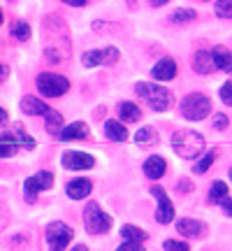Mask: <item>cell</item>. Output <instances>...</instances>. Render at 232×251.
<instances>
[{"mask_svg": "<svg viewBox=\"0 0 232 251\" xmlns=\"http://www.w3.org/2000/svg\"><path fill=\"white\" fill-rule=\"evenodd\" d=\"M12 35L17 37L19 42H28V37H30V26H28L26 21H17V24L12 26Z\"/></svg>", "mask_w": 232, "mask_h": 251, "instance_id": "4316f807", "label": "cell"}, {"mask_svg": "<svg viewBox=\"0 0 232 251\" xmlns=\"http://www.w3.org/2000/svg\"><path fill=\"white\" fill-rule=\"evenodd\" d=\"M214 9L221 19H232V0H216Z\"/></svg>", "mask_w": 232, "mask_h": 251, "instance_id": "83f0119b", "label": "cell"}, {"mask_svg": "<svg viewBox=\"0 0 232 251\" xmlns=\"http://www.w3.org/2000/svg\"><path fill=\"white\" fill-rule=\"evenodd\" d=\"M177 63L172 61V58H162V61H158V65H153V79H158V81H167L172 79V77H177Z\"/></svg>", "mask_w": 232, "mask_h": 251, "instance_id": "5bb4252c", "label": "cell"}, {"mask_svg": "<svg viewBox=\"0 0 232 251\" xmlns=\"http://www.w3.org/2000/svg\"><path fill=\"white\" fill-rule=\"evenodd\" d=\"M172 149L186 158V161H193L200 153L205 151V137L200 133H193V130H179L172 137Z\"/></svg>", "mask_w": 232, "mask_h": 251, "instance_id": "6da1fadb", "label": "cell"}, {"mask_svg": "<svg viewBox=\"0 0 232 251\" xmlns=\"http://www.w3.org/2000/svg\"><path fill=\"white\" fill-rule=\"evenodd\" d=\"M51 184H54V175H51V172H37L35 177L26 179V184H23L26 200H28V202H33V200H35V196H37V191L51 188Z\"/></svg>", "mask_w": 232, "mask_h": 251, "instance_id": "9c48e42d", "label": "cell"}, {"mask_svg": "<svg viewBox=\"0 0 232 251\" xmlns=\"http://www.w3.org/2000/svg\"><path fill=\"white\" fill-rule=\"evenodd\" d=\"M46 130L51 135H61L63 133V117L54 109L46 112Z\"/></svg>", "mask_w": 232, "mask_h": 251, "instance_id": "d4e9b609", "label": "cell"}, {"mask_svg": "<svg viewBox=\"0 0 232 251\" xmlns=\"http://www.w3.org/2000/svg\"><path fill=\"white\" fill-rule=\"evenodd\" d=\"M209 200L218 205V202H225L228 200V184L225 181H214L211 188H209Z\"/></svg>", "mask_w": 232, "mask_h": 251, "instance_id": "cb8c5ba5", "label": "cell"}, {"mask_svg": "<svg viewBox=\"0 0 232 251\" xmlns=\"http://www.w3.org/2000/svg\"><path fill=\"white\" fill-rule=\"evenodd\" d=\"M84 226H86V230L91 235L107 233L109 228H112V216L105 214L98 202H89L86 209H84Z\"/></svg>", "mask_w": 232, "mask_h": 251, "instance_id": "277c9868", "label": "cell"}, {"mask_svg": "<svg viewBox=\"0 0 232 251\" xmlns=\"http://www.w3.org/2000/svg\"><path fill=\"white\" fill-rule=\"evenodd\" d=\"M209 112H211V102L202 93H190L181 100V114L188 121H202L209 117Z\"/></svg>", "mask_w": 232, "mask_h": 251, "instance_id": "3957f363", "label": "cell"}, {"mask_svg": "<svg viewBox=\"0 0 232 251\" xmlns=\"http://www.w3.org/2000/svg\"><path fill=\"white\" fill-rule=\"evenodd\" d=\"M68 89H70V81L61 77V75H56V72H42L37 77V91L46 98H58Z\"/></svg>", "mask_w": 232, "mask_h": 251, "instance_id": "5b68a950", "label": "cell"}, {"mask_svg": "<svg viewBox=\"0 0 232 251\" xmlns=\"http://www.w3.org/2000/svg\"><path fill=\"white\" fill-rule=\"evenodd\" d=\"M118 117L125 119V121H139L142 119V112L135 102H121L118 105Z\"/></svg>", "mask_w": 232, "mask_h": 251, "instance_id": "603a6c76", "label": "cell"}, {"mask_svg": "<svg viewBox=\"0 0 232 251\" xmlns=\"http://www.w3.org/2000/svg\"><path fill=\"white\" fill-rule=\"evenodd\" d=\"M228 124H230V121H228V117H225V114H216V117H214V128H216V130H225V128H228Z\"/></svg>", "mask_w": 232, "mask_h": 251, "instance_id": "d6a6232c", "label": "cell"}, {"mask_svg": "<svg viewBox=\"0 0 232 251\" xmlns=\"http://www.w3.org/2000/svg\"><path fill=\"white\" fill-rule=\"evenodd\" d=\"M93 165H95V161H93L91 153H84V151L63 153V168H68V170H89Z\"/></svg>", "mask_w": 232, "mask_h": 251, "instance_id": "8fae6325", "label": "cell"}, {"mask_svg": "<svg viewBox=\"0 0 232 251\" xmlns=\"http://www.w3.org/2000/svg\"><path fill=\"white\" fill-rule=\"evenodd\" d=\"M14 135H17L21 149H28V151H30V149H35V140H33V137L23 130V126H14Z\"/></svg>", "mask_w": 232, "mask_h": 251, "instance_id": "484cf974", "label": "cell"}, {"mask_svg": "<svg viewBox=\"0 0 232 251\" xmlns=\"http://www.w3.org/2000/svg\"><path fill=\"white\" fill-rule=\"evenodd\" d=\"M72 228L65 226L63 221H54V224L46 226V244L51 249H65L72 242Z\"/></svg>", "mask_w": 232, "mask_h": 251, "instance_id": "8992f818", "label": "cell"}, {"mask_svg": "<svg viewBox=\"0 0 232 251\" xmlns=\"http://www.w3.org/2000/svg\"><path fill=\"white\" fill-rule=\"evenodd\" d=\"M63 2H68V5H72V7H84L89 0H63Z\"/></svg>", "mask_w": 232, "mask_h": 251, "instance_id": "836d02e7", "label": "cell"}, {"mask_svg": "<svg viewBox=\"0 0 232 251\" xmlns=\"http://www.w3.org/2000/svg\"><path fill=\"white\" fill-rule=\"evenodd\" d=\"M121 237H123L121 249H123V251H135V249H142V242L146 240V233H144L142 228L128 224V226H123V228H121Z\"/></svg>", "mask_w": 232, "mask_h": 251, "instance_id": "30bf717a", "label": "cell"}, {"mask_svg": "<svg viewBox=\"0 0 232 251\" xmlns=\"http://www.w3.org/2000/svg\"><path fill=\"white\" fill-rule=\"evenodd\" d=\"M135 142L139 144V147H151V144H156L158 142V133H156V128H151V126L139 128L137 135H135Z\"/></svg>", "mask_w": 232, "mask_h": 251, "instance_id": "44dd1931", "label": "cell"}, {"mask_svg": "<svg viewBox=\"0 0 232 251\" xmlns=\"http://www.w3.org/2000/svg\"><path fill=\"white\" fill-rule=\"evenodd\" d=\"M177 230L184 235V237H200L202 230H205V224H200L195 219H179Z\"/></svg>", "mask_w": 232, "mask_h": 251, "instance_id": "e0dca14e", "label": "cell"}, {"mask_svg": "<svg viewBox=\"0 0 232 251\" xmlns=\"http://www.w3.org/2000/svg\"><path fill=\"white\" fill-rule=\"evenodd\" d=\"M135 93L142 100L149 102V107H153L156 112H165V109L172 107V91L162 89L158 84H151V81H139L135 86Z\"/></svg>", "mask_w": 232, "mask_h": 251, "instance_id": "7a4b0ae2", "label": "cell"}, {"mask_svg": "<svg viewBox=\"0 0 232 251\" xmlns=\"http://www.w3.org/2000/svg\"><path fill=\"white\" fill-rule=\"evenodd\" d=\"M105 135H107L112 142H125V137H128V130H125V126H121V121H114V119H109L107 124H105Z\"/></svg>", "mask_w": 232, "mask_h": 251, "instance_id": "ffe728a7", "label": "cell"}, {"mask_svg": "<svg viewBox=\"0 0 232 251\" xmlns=\"http://www.w3.org/2000/svg\"><path fill=\"white\" fill-rule=\"evenodd\" d=\"M214 58H216V63H218V70L232 72V51H228L225 47H216Z\"/></svg>", "mask_w": 232, "mask_h": 251, "instance_id": "7402d4cb", "label": "cell"}, {"mask_svg": "<svg viewBox=\"0 0 232 251\" xmlns=\"http://www.w3.org/2000/svg\"><path fill=\"white\" fill-rule=\"evenodd\" d=\"M216 161V151H209L205 153V158H200V161L195 163V175H202V172L209 170V165Z\"/></svg>", "mask_w": 232, "mask_h": 251, "instance_id": "f1b7e54d", "label": "cell"}, {"mask_svg": "<svg viewBox=\"0 0 232 251\" xmlns=\"http://www.w3.org/2000/svg\"><path fill=\"white\" fill-rule=\"evenodd\" d=\"M221 100L225 105H232V81H228L223 89H221Z\"/></svg>", "mask_w": 232, "mask_h": 251, "instance_id": "1f68e13d", "label": "cell"}, {"mask_svg": "<svg viewBox=\"0 0 232 251\" xmlns=\"http://www.w3.org/2000/svg\"><path fill=\"white\" fill-rule=\"evenodd\" d=\"M230 179H232V168H230Z\"/></svg>", "mask_w": 232, "mask_h": 251, "instance_id": "8d00e7d4", "label": "cell"}, {"mask_svg": "<svg viewBox=\"0 0 232 251\" xmlns=\"http://www.w3.org/2000/svg\"><path fill=\"white\" fill-rule=\"evenodd\" d=\"M121 58V51L116 47H105V49H93L84 54V65L86 68H95V65H114Z\"/></svg>", "mask_w": 232, "mask_h": 251, "instance_id": "52a82bcc", "label": "cell"}, {"mask_svg": "<svg viewBox=\"0 0 232 251\" xmlns=\"http://www.w3.org/2000/svg\"><path fill=\"white\" fill-rule=\"evenodd\" d=\"M193 70L200 72V75H211L214 70H218L214 51H197L195 58H193Z\"/></svg>", "mask_w": 232, "mask_h": 251, "instance_id": "7c38bea8", "label": "cell"}, {"mask_svg": "<svg viewBox=\"0 0 232 251\" xmlns=\"http://www.w3.org/2000/svg\"><path fill=\"white\" fill-rule=\"evenodd\" d=\"M91 188H93V184H91L89 179L79 177V179H72L70 184H68V196H70L72 200H81V198H86L91 193Z\"/></svg>", "mask_w": 232, "mask_h": 251, "instance_id": "ac0fdd59", "label": "cell"}, {"mask_svg": "<svg viewBox=\"0 0 232 251\" xmlns=\"http://www.w3.org/2000/svg\"><path fill=\"white\" fill-rule=\"evenodd\" d=\"M21 109L26 112L28 117H46L49 105H46L45 100L35 98V96H26V98L21 100Z\"/></svg>", "mask_w": 232, "mask_h": 251, "instance_id": "4fadbf2b", "label": "cell"}, {"mask_svg": "<svg viewBox=\"0 0 232 251\" xmlns=\"http://www.w3.org/2000/svg\"><path fill=\"white\" fill-rule=\"evenodd\" d=\"M162 247H165V249H170V251H188L190 249L186 242H177V240H167Z\"/></svg>", "mask_w": 232, "mask_h": 251, "instance_id": "4dcf8cb0", "label": "cell"}, {"mask_svg": "<svg viewBox=\"0 0 232 251\" xmlns=\"http://www.w3.org/2000/svg\"><path fill=\"white\" fill-rule=\"evenodd\" d=\"M223 205H225V214L232 216V198H228V200H225Z\"/></svg>", "mask_w": 232, "mask_h": 251, "instance_id": "e575fe53", "label": "cell"}, {"mask_svg": "<svg viewBox=\"0 0 232 251\" xmlns=\"http://www.w3.org/2000/svg\"><path fill=\"white\" fill-rule=\"evenodd\" d=\"M165 170H167V163L161 156H151L149 161L144 163V175L149 179H161L162 175H165Z\"/></svg>", "mask_w": 232, "mask_h": 251, "instance_id": "2e32d148", "label": "cell"}, {"mask_svg": "<svg viewBox=\"0 0 232 251\" xmlns=\"http://www.w3.org/2000/svg\"><path fill=\"white\" fill-rule=\"evenodd\" d=\"M86 135H89V126L81 124V121H74V124L63 128V133L58 135V140H63V142H72V140H84Z\"/></svg>", "mask_w": 232, "mask_h": 251, "instance_id": "9a60e30c", "label": "cell"}, {"mask_svg": "<svg viewBox=\"0 0 232 251\" xmlns=\"http://www.w3.org/2000/svg\"><path fill=\"white\" fill-rule=\"evenodd\" d=\"M149 2H151L153 7H161V5H167L170 0H149Z\"/></svg>", "mask_w": 232, "mask_h": 251, "instance_id": "d590c367", "label": "cell"}, {"mask_svg": "<svg viewBox=\"0 0 232 251\" xmlns=\"http://www.w3.org/2000/svg\"><path fill=\"white\" fill-rule=\"evenodd\" d=\"M151 193L156 196V200H158L156 221H158V224H172V221H174V205H172V200L167 198V193H165L161 186H153Z\"/></svg>", "mask_w": 232, "mask_h": 251, "instance_id": "ba28073f", "label": "cell"}, {"mask_svg": "<svg viewBox=\"0 0 232 251\" xmlns=\"http://www.w3.org/2000/svg\"><path fill=\"white\" fill-rule=\"evenodd\" d=\"M19 147H21V144H19L17 135L2 130V135H0V156H2V158H9V156L17 153Z\"/></svg>", "mask_w": 232, "mask_h": 251, "instance_id": "d6986e66", "label": "cell"}, {"mask_svg": "<svg viewBox=\"0 0 232 251\" xmlns=\"http://www.w3.org/2000/svg\"><path fill=\"white\" fill-rule=\"evenodd\" d=\"M193 19H195V9H177L172 14V21H177V24H186V21H193Z\"/></svg>", "mask_w": 232, "mask_h": 251, "instance_id": "f546056e", "label": "cell"}]
</instances>
